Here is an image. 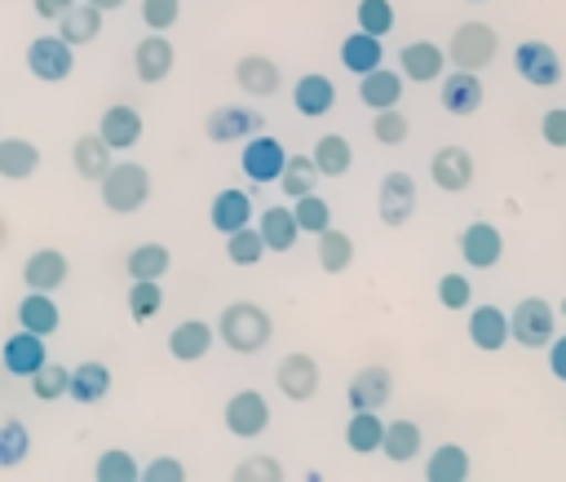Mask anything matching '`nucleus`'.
<instances>
[{
    "mask_svg": "<svg viewBox=\"0 0 566 482\" xmlns=\"http://www.w3.org/2000/svg\"><path fill=\"white\" fill-rule=\"evenodd\" d=\"M420 447H424V433H420L416 420H389V425H385V442H380V451H385L394 464L416 460Z\"/></svg>",
    "mask_w": 566,
    "mask_h": 482,
    "instance_id": "34",
    "label": "nucleus"
},
{
    "mask_svg": "<svg viewBox=\"0 0 566 482\" xmlns=\"http://www.w3.org/2000/svg\"><path fill=\"white\" fill-rule=\"evenodd\" d=\"M261 115L252 111V106H217L208 119H203V133L212 137V142H239V137H252V133H261Z\"/></svg>",
    "mask_w": 566,
    "mask_h": 482,
    "instance_id": "16",
    "label": "nucleus"
},
{
    "mask_svg": "<svg viewBox=\"0 0 566 482\" xmlns=\"http://www.w3.org/2000/svg\"><path fill=\"white\" fill-rule=\"evenodd\" d=\"M0 358H4V371L9 376H27L31 380V371L44 363V336H35V332H13L9 340H4V349H0Z\"/></svg>",
    "mask_w": 566,
    "mask_h": 482,
    "instance_id": "24",
    "label": "nucleus"
},
{
    "mask_svg": "<svg viewBox=\"0 0 566 482\" xmlns=\"http://www.w3.org/2000/svg\"><path fill=\"white\" fill-rule=\"evenodd\" d=\"M283 195H292V199H301V195H310L314 190V181H318V164H314V155H287V164H283Z\"/></svg>",
    "mask_w": 566,
    "mask_h": 482,
    "instance_id": "41",
    "label": "nucleus"
},
{
    "mask_svg": "<svg viewBox=\"0 0 566 482\" xmlns=\"http://www.w3.org/2000/svg\"><path fill=\"white\" fill-rule=\"evenodd\" d=\"M473 4H482V0H473Z\"/></svg>",
    "mask_w": 566,
    "mask_h": 482,
    "instance_id": "57",
    "label": "nucleus"
},
{
    "mask_svg": "<svg viewBox=\"0 0 566 482\" xmlns=\"http://www.w3.org/2000/svg\"><path fill=\"white\" fill-rule=\"evenodd\" d=\"M208 221L221 234H234L239 226H252V199H248V190H217V199L208 208Z\"/></svg>",
    "mask_w": 566,
    "mask_h": 482,
    "instance_id": "27",
    "label": "nucleus"
},
{
    "mask_svg": "<svg viewBox=\"0 0 566 482\" xmlns=\"http://www.w3.org/2000/svg\"><path fill=\"white\" fill-rule=\"evenodd\" d=\"M256 230H261V239H265V248H270V252H292V248H296V234H301L296 212H292V208H283V203L265 208V212H261V221H256Z\"/></svg>",
    "mask_w": 566,
    "mask_h": 482,
    "instance_id": "29",
    "label": "nucleus"
},
{
    "mask_svg": "<svg viewBox=\"0 0 566 482\" xmlns=\"http://www.w3.org/2000/svg\"><path fill=\"white\" fill-rule=\"evenodd\" d=\"M340 62H345V71H354V75H367V71L385 66L380 35H371V31H349V35L340 40Z\"/></svg>",
    "mask_w": 566,
    "mask_h": 482,
    "instance_id": "26",
    "label": "nucleus"
},
{
    "mask_svg": "<svg viewBox=\"0 0 566 482\" xmlns=\"http://www.w3.org/2000/svg\"><path fill=\"white\" fill-rule=\"evenodd\" d=\"M314 164H318V177H345L354 164V146L340 133H323L314 142Z\"/></svg>",
    "mask_w": 566,
    "mask_h": 482,
    "instance_id": "36",
    "label": "nucleus"
},
{
    "mask_svg": "<svg viewBox=\"0 0 566 482\" xmlns=\"http://www.w3.org/2000/svg\"><path fill=\"white\" fill-rule=\"evenodd\" d=\"M460 256L473 265V270H491L500 256H504V234L491 226V221H469L460 230Z\"/></svg>",
    "mask_w": 566,
    "mask_h": 482,
    "instance_id": "11",
    "label": "nucleus"
},
{
    "mask_svg": "<svg viewBox=\"0 0 566 482\" xmlns=\"http://www.w3.org/2000/svg\"><path fill=\"white\" fill-rule=\"evenodd\" d=\"M243 172H248V181H256V186H270V181H279L283 177V164H287V150H283V142H274V137H265V133H252L248 137V146H243Z\"/></svg>",
    "mask_w": 566,
    "mask_h": 482,
    "instance_id": "8",
    "label": "nucleus"
},
{
    "mask_svg": "<svg viewBox=\"0 0 566 482\" xmlns=\"http://www.w3.org/2000/svg\"><path fill=\"white\" fill-rule=\"evenodd\" d=\"M93 478L97 482H137L142 478V469H137V460L128 455V451H102L97 455V464H93Z\"/></svg>",
    "mask_w": 566,
    "mask_h": 482,
    "instance_id": "43",
    "label": "nucleus"
},
{
    "mask_svg": "<svg viewBox=\"0 0 566 482\" xmlns=\"http://www.w3.org/2000/svg\"><path fill=\"white\" fill-rule=\"evenodd\" d=\"M18 323L27 332H35V336H53L57 323H62V314H57V305H53L49 292H35L31 287V296H22V305H18Z\"/></svg>",
    "mask_w": 566,
    "mask_h": 482,
    "instance_id": "33",
    "label": "nucleus"
},
{
    "mask_svg": "<svg viewBox=\"0 0 566 482\" xmlns=\"http://www.w3.org/2000/svg\"><path fill=\"white\" fill-rule=\"evenodd\" d=\"M71 4H75V0H31L35 18H49V22H53V18H62V13L71 9Z\"/></svg>",
    "mask_w": 566,
    "mask_h": 482,
    "instance_id": "55",
    "label": "nucleus"
},
{
    "mask_svg": "<svg viewBox=\"0 0 566 482\" xmlns=\"http://www.w3.org/2000/svg\"><path fill=\"white\" fill-rule=\"evenodd\" d=\"M469 340H473L478 349H486V354L504 349V345L513 340V332H509V314L495 310V305H473V310H469Z\"/></svg>",
    "mask_w": 566,
    "mask_h": 482,
    "instance_id": "17",
    "label": "nucleus"
},
{
    "mask_svg": "<svg viewBox=\"0 0 566 482\" xmlns=\"http://www.w3.org/2000/svg\"><path fill=\"white\" fill-rule=\"evenodd\" d=\"M354 18H358V31H371L380 40L394 31V4L389 0H358Z\"/></svg>",
    "mask_w": 566,
    "mask_h": 482,
    "instance_id": "47",
    "label": "nucleus"
},
{
    "mask_svg": "<svg viewBox=\"0 0 566 482\" xmlns=\"http://www.w3.org/2000/svg\"><path fill=\"white\" fill-rule=\"evenodd\" d=\"M429 177H433L438 190L460 195V190H469V181H473V155H469L464 146H442V150L429 159Z\"/></svg>",
    "mask_w": 566,
    "mask_h": 482,
    "instance_id": "14",
    "label": "nucleus"
},
{
    "mask_svg": "<svg viewBox=\"0 0 566 482\" xmlns=\"http://www.w3.org/2000/svg\"><path fill=\"white\" fill-rule=\"evenodd\" d=\"M265 252H270V248H265V239H261L256 226H239L234 234H226V256H230L234 265H256Z\"/></svg>",
    "mask_w": 566,
    "mask_h": 482,
    "instance_id": "42",
    "label": "nucleus"
},
{
    "mask_svg": "<svg viewBox=\"0 0 566 482\" xmlns=\"http://www.w3.org/2000/svg\"><path fill=\"white\" fill-rule=\"evenodd\" d=\"M442 111L447 115H473L478 106H482V80H478V71H460V66H451V71H442Z\"/></svg>",
    "mask_w": 566,
    "mask_h": 482,
    "instance_id": "13",
    "label": "nucleus"
},
{
    "mask_svg": "<svg viewBox=\"0 0 566 482\" xmlns=\"http://www.w3.org/2000/svg\"><path fill=\"white\" fill-rule=\"evenodd\" d=\"M71 402H84V407H93V402H102L106 394H111V367L106 363H80V367H71Z\"/></svg>",
    "mask_w": 566,
    "mask_h": 482,
    "instance_id": "30",
    "label": "nucleus"
},
{
    "mask_svg": "<svg viewBox=\"0 0 566 482\" xmlns=\"http://www.w3.org/2000/svg\"><path fill=\"white\" fill-rule=\"evenodd\" d=\"M509 332H513V340L517 345H526V349H548V340H553V305L544 301V296H522L517 305H513V314H509Z\"/></svg>",
    "mask_w": 566,
    "mask_h": 482,
    "instance_id": "4",
    "label": "nucleus"
},
{
    "mask_svg": "<svg viewBox=\"0 0 566 482\" xmlns=\"http://www.w3.org/2000/svg\"><path fill=\"white\" fill-rule=\"evenodd\" d=\"M349 261H354V239H349L345 230L327 226V230L318 234V265H323L327 274H340V270H349Z\"/></svg>",
    "mask_w": 566,
    "mask_h": 482,
    "instance_id": "38",
    "label": "nucleus"
},
{
    "mask_svg": "<svg viewBox=\"0 0 566 482\" xmlns=\"http://www.w3.org/2000/svg\"><path fill=\"white\" fill-rule=\"evenodd\" d=\"M181 18V0H142V22L150 31H168Z\"/></svg>",
    "mask_w": 566,
    "mask_h": 482,
    "instance_id": "50",
    "label": "nucleus"
},
{
    "mask_svg": "<svg viewBox=\"0 0 566 482\" xmlns=\"http://www.w3.org/2000/svg\"><path fill=\"white\" fill-rule=\"evenodd\" d=\"M234 84L252 97H270V93H279V62L265 53H248L234 66Z\"/></svg>",
    "mask_w": 566,
    "mask_h": 482,
    "instance_id": "23",
    "label": "nucleus"
},
{
    "mask_svg": "<svg viewBox=\"0 0 566 482\" xmlns=\"http://www.w3.org/2000/svg\"><path fill=\"white\" fill-rule=\"evenodd\" d=\"M292 212H296V226H301V230H310V234H323V230L332 226V208H327V199H323V195H314V190H310V195H301Z\"/></svg>",
    "mask_w": 566,
    "mask_h": 482,
    "instance_id": "46",
    "label": "nucleus"
},
{
    "mask_svg": "<svg viewBox=\"0 0 566 482\" xmlns=\"http://www.w3.org/2000/svg\"><path fill=\"white\" fill-rule=\"evenodd\" d=\"M424 478H429V482H464V478H469V451L455 447V442H442V447L429 455Z\"/></svg>",
    "mask_w": 566,
    "mask_h": 482,
    "instance_id": "37",
    "label": "nucleus"
},
{
    "mask_svg": "<svg viewBox=\"0 0 566 482\" xmlns=\"http://www.w3.org/2000/svg\"><path fill=\"white\" fill-rule=\"evenodd\" d=\"M40 168V146L27 137H0V177L22 181Z\"/></svg>",
    "mask_w": 566,
    "mask_h": 482,
    "instance_id": "32",
    "label": "nucleus"
},
{
    "mask_svg": "<svg viewBox=\"0 0 566 482\" xmlns=\"http://www.w3.org/2000/svg\"><path fill=\"white\" fill-rule=\"evenodd\" d=\"M172 62H177V53H172V44L164 40V31H150V35L133 49V71H137L142 84L168 80V75H172Z\"/></svg>",
    "mask_w": 566,
    "mask_h": 482,
    "instance_id": "15",
    "label": "nucleus"
},
{
    "mask_svg": "<svg viewBox=\"0 0 566 482\" xmlns=\"http://www.w3.org/2000/svg\"><path fill=\"white\" fill-rule=\"evenodd\" d=\"M513 66H517V75H522L531 88H553V84H562V57H557V49L544 44V40H522V44L513 49Z\"/></svg>",
    "mask_w": 566,
    "mask_h": 482,
    "instance_id": "6",
    "label": "nucleus"
},
{
    "mask_svg": "<svg viewBox=\"0 0 566 482\" xmlns=\"http://www.w3.org/2000/svg\"><path fill=\"white\" fill-rule=\"evenodd\" d=\"M75 66V49L62 40V35H35L27 44V71L40 80V84H62Z\"/></svg>",
    "mask_w": 566,
    "mask_h": 482,
    "instance_id": "5",
    "label": "nucleus"
},
{
    "mask_svg": "<svg viewBox=\"0 0 566 482\" xmlns=\"http://www.w3.org/2000/svg\"><path fill=\"white\" fill-rule=\"evenodd\" d=\"M495 31L486 27V22H460L455 31H451V44H447V57H451V66H460V71H482V66H491V57H495Z\"/></svg>",
    "mask_w": 566,
    "mask_h": 482,
    "instance_id": "3",
    "label": "nucleus"
},
{
    "mask_svg": "<svg viewBox=\"0 0 566 482\" xmlns=\"http://www.w3.org/2000/svg\"><path fill=\"white\" fill-rule=\"evenodd\" d=\"M548 371L557 380H566V336H553L548 340Z\"/></svg>",
    "mask_w": 566,
    "mask_h": 482,
    "instance_id": "54",
    "label": "nucleus"
},
{
    "mask_svg": "<svg viewBox=\"0 0 566 482\" xmlns=\"http://www.w3.org/2000/svg\"><path fill=\"white\" fill-rule=\"evenodd\" d=\"M363 84H358V102L367 106V111H389V106H398L402 102V71H385V66H376V71H367V75H358Z\"/></svg>",
    "mask_w": 566,
    "mask_h": 482,
    "instance_id": "20",
    "label": "nucleus"
},
{
    "mask_svg": "<svg viewBox=\"0 0 566 482\" xmlns=\"http://www.w3.org/2000/svg\"><path fill=\"white\" fill-rule=\"evenodd\" d=\"M345 442H349V451H358V455L380 451V442H385V420L376 416V407H358V411H349Z\"/></svg>",
    "mask_w": 566,
    "mask_h": 482,
    "instance_id": "31",
    "label": "nucleus"
},
{
    "mask_svg": "<svg viewBox=\"0 0 566 482\" xmlns=\"http://www.w3.org/2000/svg\"><path fill=\"white\" fill-rule=\"evenodd\" d=\"M124 265H128V279H164L168 265H172V256H168L164 243H137Z\"/></svg>",
    "mask_w": 566,
    "mask_h": 482,
    "instance_id": "39",
    "label": "nucleus"
},
{
    "mask_svg": "<svg viewBox=\"0 0 566 482\" xmlns=\"http://www.w3.org/2000/svg\"><path fill=\"white\" fill-rule=\"evenodd\" d=\"M31 451V433L22 420H4L0 425V469H18Z\"/></svg>",
    "mask_w": 566,
    "mask_h": 482,
    "instance_id": "44",
    "label": "nucleus"
},
{
    "mask_svg": "<svg viewBox=\"0 0 566 482\" xmlns=\"http://www.w3.org/2000/svg\"><path fill=\"white\" fill-rule=\"evenodd\" d=\"M66 256L57 252V248H40V252H31L27 256V265H22V283L27 287H35V292H57L62 283H66Z\"/></svg>",
    "mask_w": 566,
    "mask_h": 482,
    "instance_id": "22",
    "label": "nucleus"
},
{
    "mask_svg": "<svg viewBox=\"0 0 566 482\" xmlns=\"http://www.w3.org/2000/svg\"><path fill=\"white\" fill-rule=\"evenodd\" d=\"M208 349H212V327L203 318H186V323H177L168 332V354L177 363H199Z\"/></svg>",
    "mask_w": 566,
    "mask_h": 482,
    "instance_id": "25",
    "label": "nucleus"
},
{
    "mask_svg": "<svg viewBox=\"0 0 566 482\" xmlns=\"http://www.w3.org/2000/svg\"><path fill=\"white\" fill-rule=\"evenodd\" d=\"M389 394H394V376H389V367H376V363L371 367H358L354 380H349V389H345L349 411H358V407H385Z\"/></svg>",
    "mask_w": 566,
    "mask_h": 482,
    "instance_id": "18",
    "label": "nucleus"
},
{
    "mask_svg": "<svg viewBox=\"0 0 566 482\" xmlns=\"http://www.w3.org/2000/svg\"><path fill=\"white\" fill-rule=\"evenodd\" d=\"M398 71L411 84H433L447 71V49H438L433 40H411L407 49H398Z\"/></svg>",
    "mask_w": 566,
    "mask_h": 482,
    "instance_id": "9",
    "label": "nucleus"
},
{
    "mask_svg": "<svg viewBox=\"0 0 566 482\" xmlns=\"http://www.w3.org/2000/svg\"><path fill=\"white\" fill-rule=\"evenodd\" d=\"M217 336H221V345L234 349V354H256V349L270 345L274 323H270V314H265L256 301H234V305L221 310Z\"/></svg>",
    "mask_w": 566,
    "mask_h": 482,
    "instance_id": "1",
    "label": "nucleus"
},
{
    "mask_svg": "<svg viewBox=\"0 0 566 482\" xmlns=\"http://www.w3.org/2000/svg\"><path fill=\"white\" fill-rule=\"evenodd\" d=\"M274 385L283 389V398L292 402H310L318 394V363L310 354H283L279 371H274Z\"/></svg>",
    "mask_w": 566,
    "mask_h": 482,
    "instance_id": "12",
    "label": "nucleus"
},
{
    "mask_svg": "<svg viewBox=\"0 0 566 482\" xmlns=\"http://www.w3.org/2000/svg\"><path fill=\"white\" fill-rule=\"evenodd\" d=\"M469 296H473V287H469L464 274H442V279H438V301H442V310H464Z\"/></svg>",
    "mask_w": 566,
    "mask_h": 482,
    "instance_id": "51",
    "label": "nucleus"
},
{
    "mask_svg": "<svg viewBox=\"0 0 566 482\" xmlns=\"http://www.w3.org/2000/svg\"><path fill=\"white\" fill-rule=\"evenodd\" d=\"M97 133H102V142L111 150H133L142 142V115L133 106H124V102L119 106H106L102 119H97Z\"/></svg>",
    "mask_w": 566,
    "mask_h": 482,
    "instance_id": "19",
    "label": "nucleus"
},
{
    "mask_svg": "<svg viewBox=\"0 0 566 482\" xmlns=\"http://www.w3.org/2000/svg\"><path fill=\"white\" fill-rule=\"evenodd\" d=\"M97 31H102V9H93V4H71V9L57 18V35H62L71 49L97 40Z\"/></svg>",
    "mask_w": 566,
    "mask_h": 482,
    "instance_id": "35",
    "label": "nucleus"
},
{
    "mask_svg": "<svg viewBox=\"0 0 566 482\" xmlns=\"http://www.w3.org/2000/svg\"><path fill=\"white\" fill-rule=\"evenodd\" d=\"M376 212L389 230H402L416 212V181L411 172H385L380 177V190H376Z\"/></svg>",
    "mask_w": 566,
    "mask_h": 482,
    "instance_id": "7",
    "label": "nucleus"
},
{
    "mask_svg": "<svg viewBox=\"0 0 566 482\" xmlns=\"http://www.w3.org/2000/svg\"><path fill=\"white\" fill-rule=\"evenodd\" d=\"M371 137H376L380 146H398V142L407 137V115H402L398 106L376 111V119H371Z\"/></svg>",
    "mask_w": 566,
    "mask_h": 482,
    "instance_id": "48",
    "label": "nucleus"
},
{
    "mask_svg": "<svg viewBox=\"0 0 566 482\" xmlns=\"http://www.w3.org/2000/svg\"><path fill=\"white\" fill-rule=\"evenodd\" d=\"M234 478H243V482H274V478H283V464L274 455H248V460H239Z\"/></svg>",
    "mask_w": 566,
    "mask_h": 482,
    "instance_id": "49",
    "label": "nucleus"
},
{
    "mask_svg": "<svg viewBox=\"0 0 566 482\" xmlns=\"http://www.w3.org/2000/svg\"><path fill=\"white\" fill-rule=\"evenodd\" d=\"M159 305H164L159 279H133V287H128V314H133L137 323H146V318L159 314Z\"/></svg>",
    "mask_w": 566,
    "mask_h": 482,
    "instance_id": "45",
    "label": "nucleus"
},
{
    "mask_svg": "<svg viewBox=\"0 0 566 482\" xmlns=\"http://www.w3.org/2000/svg\"><path fill=\"white\" fill-rule=\"evenodd\" d=\"M142 478H146V482H181V478H186V464L172 460V455H159V460H150V464L142 469Z\"/></svg>",
    "mask_w": 566,
    "mask_h": 482,
    "instance_id": "52",
    "label": "nucleus"
},
{
    "mask_svg": "<svg viewBox=\"0 0 566 482\" xmlns=\"http://www.w3.org/2000/svg\"><path fill=\"white\" fill-rule=\"evenodd\" d=\"M84 4H93V9H102V13H106V9H119L124 0H84Z\"/></svg>",
    "mask_w": 566,
    "mask_h": 482,
    "instance_id": "56",
    "label": "nucleus"
},
{
    "mask_svg": "<svg viewBox=\"0 0 566 482\" xmlns=\"http://www.w3.org/2000/svg\"><path fill=\"white\" fill-rule=\"evenodd\" d=\"M292 106H296L305 119H318V115H327V111L336 106V84H332L327 75L310 71V75H301V80L292 84Z\"/></svg>",
    "mask_w": 566,
    "mask_h": 482,
    "instance_id": "21",
    "label": "nucleus"
},
{
    "mask_svg": "<svg viewBox=\"0 0 566 482\" xmlns=\"http://www.w3.org/2000/svg\"><path fill=\"white\" fill-rule=\"evenodd\" d=\"M97 186H102V203H106L111 212H137V208L150 199V172H146L142 164H133V159L111 164Z\"/></svg>",
    "mask_w": 566,
    "mask_h": 482,
    "instance_id": "2",
    "label": "nucleus"
},
{
    "mask_svg": "<svg viewBox=\"0 0 566 482\" xmlns=\"http://www.w3.org/2000/svg\"><path fill=\"white\" fill-rule=\"evenodd\" d=\"M539 133H544V142H548V146L566 150V106H553V111H544V119H539Z\"/></svg>",
    "mask_w": 566,
    "mask_h": 482,
    "instance_id": "53",
    "label": "nucleus"
},
{
    "mask_svg": "<svg viewBox=\"0 0 566 482\" xmlns=\"http://www.w3.org/2000/svg\"><path fill=\"white\" fill-rule=\"evenodd\" d=\"M71 164H75V172H80L84 181H102L115 159H111V146L102 142V133H84V137H75V146H71Z\"/></svg>",
    "mask_w": 566,
    "mask_h": 482,
    "instance_id": "28",
    "label": "nucleus"
},
{
    "mask_svg": "<svg viewBox=\"0 0 566 482\" xmlns=\"http://www.w3.org/2000/svg\"><path fill=\"white\" fill-rule=\"evenodd\" d=\"M66 389H71V367L44 358V363L31 371V394H35L40 402H57Z\"/></svg>",
    "mask_w": 566,
    "mask_h": 482,
    "instance_id": "40",
    "label": "nucleus"
},
{
    "mask_svg": "<svg viewBox=\"0 0 566 482\" xmlns=\"http://www.w3.org/2000/svg\"><path fill=\"white\" fill-rule=\"evenodd\" d=\"M265 425H270V402L256 389H239L226 402V429L234 438H256V433H265Z\"/></svg>",
    "mask_w": 566,
    "mask_h": 482,
    "instance_id": "10",
    "label": "nucleus"
}]
</instances>
